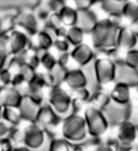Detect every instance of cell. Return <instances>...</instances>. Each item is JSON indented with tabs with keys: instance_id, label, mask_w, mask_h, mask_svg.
<instances>
[{
	"instance_id": "11",
	"label": "cell",
	"mask_w": 138,
	"mask_h": 151,
	"mask_svg": "<svg viewBox=\"0 0 138 151\" xmlns=\"http://www.w3.org/2000/svg\"><path fill=\"white\" fill-rule=\"evenodd\" d=\"M123 17L130 20L132 24L138 22V2L137 1H126L123 8H122V14Z\"/></svg>"
},
{
	"instance_id": "10",
	"label": "cell",
	"mask_w": 138,
	"mask_h": 151,
	"mask_svg": "<svg viewBox=\"0 0 138 151\" xmlns=\"http://www.w3.org/2000/svg\"><path fill=\"white\" fill-rule=\"evenodd\" d=\"M66 80L71 88H82L86 85V77L82 71H70L66 75Z\"/></svg>"
},
{
	"instance_id": "6",
	"label": "cell",
	"mask_w": 138,
	"mask_h": 151,
	"mask_svg": "<svg viewBox=\"0 0 138 151\" xmlns=\"http://www.w3.org/2000/svg\"><path fill=\"white\" fill-rule=\"evenodd\" d=\"M8 42H9V46L13 52L17 53L20 52L25 49V46L28 43V40H27V35L23 32H13L10 34V36L8 38Z\"/></svg>"
},
{
	"instance_id": "18",
	"label": "cell",
	"mask_w": 138,
	"mask_h": 151,
	"mask_svg": "<svg viewBox=\"0 0 138 151\" xmlns=\"http://www.w3.org/2000/svg\"><path fill=\"white\" fill-rule=\"evenodd\" d=\"M126 62L130 64L134 68L138 67V50H130L127 54Z\"/></svg>"
},
{
	"instance_id": "16",
	"label": "cell",
	"mask_w": 138,
	"mask_h": 151,
	"mask_svg": "<svg viewBox=\"0 0 138 151\" xmlns=\"http://www.w3.org/2000/svg\"><path fill=\"white\" fill-rule=\"evenodd\" d=\"M38 45L41 49H48L50 47L51 45L53 44V38L51 37L50 35L46 33V32H40L38 33Z\"/></svg>"
},
{
	"instance_id": "5",
	"label": "cell",
	"mask_w": 138,
	"mask_h": 151,
	"mask_svg": "<svg viewBox=\"0 0 138 151\" xmlns=\"http://www.w3.org/2000/svg\"><path fill=\"white\" fill-rule=\"evenodd\" d=\"M137 36L131 28H120L118 34V45L130 50L137 43Z\"/></svg>"
},
{
	"instance_id": "3",
	"label": "cell",
	"mask_w": 138,
	"mask_h": 151,
	"mask_svg": "<svg viewBox=\"0 0 138 151\" xmlns=\"http://www.w3.org/2000/svg\"><path fill=\"white\" fill-rule=\"evenodd\" d=\"M115 78L119 80V83L135 85L138 82V71L130 64L123 62V64L115 65Z\"/></svg>"
},
{
	"instance_id": "9",
	"label": "cell",
	"mask_w": 138,
	"mask_h": 151,
	"mask_svg": "<svg viewBox=\"0 0 138 151\" xmlns=\"http://www.w3.org/2000/svg\"><path fill=\"white\" fill-rule=\"evenodd\" d=\"M52 104L58 111H65L70 104V98L61 89H56L52 93Z\"/></svg>"
},
{
	"instance_id": "13",
	"label": "cell",
	"mask_w": 138,
	"mask_h": 151,
	"mask_svg": "<svg viewBox=\"0 0 138 151\" xmlns=\"http://www.w3.org/2000/svg\"><path fill=\"white\" fill-rule=\"evenodd\" d=\"M84 35V32L79 28V27H77V26H71V27H69V29L67 31L66 33V38L68 40V42L70 44L73 45H79L82 43L83 41V36Z\"/></svg>"
},
{
	"instance_id": "7",
	"label": "cell",
	"mask_w": 138,
	"mask_h": 151,
	"mask_svg": "<svg viewBox=\"0 0 138 151\" xmlns=\"http://www.w3.org/2000/svg\"><path fill=\"white\" fill-rule=\"evenodd\" d=\"M73 58L75 59L76 62H78L79 64H83V65L88 64L93 58V52L87 45L79 44L77 45V47L73 52Z\"/></svg>"
},
{
	"instance_id": "15",
	"label": "cell",
	"mask_w": 138,
	"mask_h": 151,
	"mask_svg": "<svg viewBox=\"0 0 138 151\" xmlns=\"http://www.w3.org/2000/svg\"><path fill=\"white\" fill-rule=\"evenodd\" d=\"M112 99L115 101L117 103H120V104H126L128 101V99H129V91H128V88H127V85L119 83L115 87V90L113 91L112 94Z\"/></svg>"
},
{
	"instance_id": "19",
	"label": "cell",
	"mask_w": 138,
	"mask_h": 151,
	"mask_svg": "<svg viewBox=\"0 0 138 151\" xmlns=\"http://www.w3.org/2000/svg\"><path fill=\"white\" fill-rule=\"evenodd\" d=\"M97 0H75L77 10H87L94 5Z\"/></svg>"
},
{
	"instance_id": "4",
	"label": "cell",
	"mask_w": 138,
	"mask_h": 151,
	"mask_svg": "<svg viewBox=\"0 0 138 151\" xmlns=\"http://www.w3.org/2000/svg\"><path fill=\"white\" fill-rule=\"evenodd\" d=\"M97 17L91 9L87 10H78V15H77V23L76 26L79 27L83 32H87V33H92L95 26L97 24Z\"/></svg>"
},
{
	"instance_id": "20",
	"label": "cell",
	"mask_w": 138,
	"mask_h": 151,
	"mask_svg": "<svg viewBox=\"0 0 138 151\" xmlns=\"http://www.w3.org/2000/svg\"><path fill=\"white\" fill-rule=\"evenodd\" d=\"M54 44H56L57 46V49L58 50H60V51H66V50H68V47H69V43L68 42V40L67 38H57V41L54 42Z\"/></svg>"
},
{
	"instance_id": "22",
	"label": "cell",
	"mask_w": 138,
	"mask_h": 151,
	"mask_svg": "<svg viewBox=\"0 0 138 151\" xmlns=\"http://www.w3.org/2000/svg\"><path fill=\"white\" fill-rule=\"evenodd\" d=\"M118 1H127V0H118Z\"/></svg>"
},
{
	"instance_id": "8",
	"label": "cell",
	"mask_w": 138,
	"mask_h": 151,
	"mask_svg": "<svg viewBox=\"0 0 138 151\" xmlns=\"http://www.w3.org/2000/svg\"><path fill=\"white\" fill-rule=\"evenodd\" d=\"M58 15H59V18L61 20V24L62 25L71 27V26H75L76 23H77L78 10L71 8V7L65 6Z\"/></svg>"
},
{
	"instance_id": "14",
	"label": "cell",
	"mask_w": 138,
	"mask_h": 151,
	"mask_svg": "<svg viewBox=\"0 0 138 151\" xmlns=\"http://www.w3.org/2000/svg\"><path fill=\"white\" fill-rule=\"evenodd\" d=\"M18 25L20 27H23L25 32H28V33H35L36 31V27H38V22H36V18L28 14V15H24L22 18L19 19Z\"/></svg>"
},
{
	"instance_id": "12",
	"label": "cell",
	"mask_w": 138,
	"mask_h": 151,
	"mask_svg": "<svg viewBox=\"0 0 138 151\" xmlns=\"http://www.w3.org/2000/svg\"><path fill=\"white\" fill-rule=\"evenodd\" d=\"M102 8L109 15H121L122 8L126 1H118V0H101Z\"/></svg>"
},
{
	"instance_id": "21",
	"label": "cell",
	"mask_w": 138,
	"mask_h": 151,
	"mask_svg": "<svg viewBox=\"0 0 138 151\" xmlns=\"http://www.w3.org/2000/svg\"><path fill=\"white\" fill-rule=\"evenodd\" d=\"M134 25H135V27H134V29H132V31L135 32V34H136V36H137V37H138V22H137V23H135Z\"/></svg>"
},
{
	"instance_id": "2",
	"label": "cell",
	"mask_w": 138,
	"mask_h": 151,
	"mask_svg": "<svg viewBox=\"0 0 138 151\" xmlns=\"http://www.w3.org/2000/svg\"><path fill=\"white\" fill-rule=\"evenodd\" d=\"M94 70L100 82H109L115 79V64L109 60H97L94 64Z\"/></svg>"
},
{
	"instance_id": "17",
	"label": "cell",
	"mask_w": 138,
	"mask_h": 151,
	"mask_svg": "<svg viewBox=\"0 0 138 151\" xmlns=\"http://www.w3.org/2000/svg\"><path fill=\"white\" fill-rule=\"evenodd\" d=\"M65 6L66 5L63 0H50L49 1V9L53 14H59Z\"/></svg>"
},
{
	"instance_id": "1",
	"label": "cell",
	"mask_w": 138,
	"mask_h": 151,
	"mask_svg": "<svg viewBox=\"0 0 138 151\" xmlns=\"http://www.w3.org/2000/svg\"><path fill=\"white\" fill-rule=\"evenodd\" d=\"M119 26L114 25L109 19L100 20L92 32L95 47L102 50H109L118 44Z\"/></svg>"
}]
</instances>
